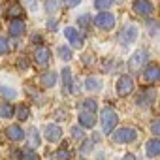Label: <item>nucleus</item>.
Segmentation results:
<instances>
[{"instance_id": "c85d7f7f", "label": "nucleus", "mask_w": 160, "mask_h": 160, "mask_svg": "<svg viewBox=\"0 0 160 160\" xmlns=\"http://www.w3.org/2000/svg\"><path fill=\"white\" fill-rule=\"evenodd\" d=\"M83 108H85L83 111H92V113H94V109H96V102H94V100H85V102H83Z\"/></svg>"}, {"instance_id": "aec40b11", "label": "nucleus", "mask_w": 160, "mask_h": 160, "mask_svg": "<svg viewBox=\"0 0 160 160\" xmlns=\"http://www.w3.org/2000/svg\"><path fill=\"white\" fill-rule=\"evenodd\" d=\"M85 89L87 91H100L102 89V81L100 79H94V77H87L85 79Z\"/></svg>"}, {"instance_id": "2f4dec72", "label": "nucleus", "mask_w": 160, "mask_h": 160, "mask_svg": "<svg viewBox=\"0 0 160 160\" xmlns=\"http://www.w3.org/2000/svg\"><path fill=\"white\" fill-rule=\"evenodd\" d=\"M64 4H66L68 8H75V6L81 4V0H64Z\"/></svg>"}, {"instance_id": "6e6552de", "label": "nucleus", "mask_w": 160, "mask_h": 160, "mask_svg": "<svg viewBox=\"0 0 160 160\" xmlns=\"http://www.w3.org/2000/svg\"><path fill=\"white\" fill-rule=\"evenodd\" d=\"M134 12L138 15H151L152 13V4L149 2V0H136L134 2Z\"/></svg>"}, {"instance_id": "b1692460", "label": "nucleus", "mask_w": 160, "mask_h": 160, "mask_svg": "<svg viewBox=\"0 0 160 160\" xmlns=\"http://www.w3.org/2000/svg\"><path fill=\"white\" fill-rule=\"evenodd\" d=\"M21 156H23V160H40V156H38L34 151H30V149H25V151L21 152Z\"/></svg>"}, {"instance_id": "dca6fc26", "label": "nucleus", "mask_w": 160, "mask_h": 160, "mask_svg": "<svg viewBox=\"0 0 160 160\" xmlns=\"http://www.w3.org/2000/svg\"><path fill=\"white\" fill-rule=\"evenodd\" d=\"M6 132H8L10 139H13V141H19V139H23V138H25V132H23V130H21V126H17V124H12Z\"/></svg>"}, {"instance_id": "ddd939ff", "label": "nucleus", "mask_w": 160, "mask_h": 160, "mask_svg": "<svg viewBox=\"0 0 160 160\" xmlns=\"http://www.w3.org/2000/svg\"><path fill=\"white\" fill-rule=\"evenodd\" d=\"M62 89L66 92H73V77H72L70 68H64L62 70Z\"/></svg>"}, {"instance_id": "9d476101", "label": "nucleus", "mask_w": 160, "mask_h": 160, "mask_svg": "<svg viewBox=\"0 0 160 160\" xmlns=\"http://www.w3.org/2000/svg\"><path fill=\"white\" fill-rule=\"evenodd\" d=\"M145 58H147V53L145 51H136L132 57H130V62H128V66H130V70H139L141 68V64L145 62Z\"/></svg>"}, {"instance_id": "f3484780", "label": "nucleus", "mask_w": 160, "mask_h": 160, "mask_svg": "<svg viewBox=\"0 0 160 160\" xmlns=\"http://www.w3.org/2000/svg\"><path fill=\"white\" fill-rule=\"evenodd\" d=\"M6 13H8V17H12V19H17L19 15H23V8H21V4H19V2H12V4L8 6Z\"/></svg>"}, {"instance_id": "c9c22d12", "label": "nucleus", "mask_w": 160, "mask_h": 160, "mask_svg": "<svg viewBox=\"0 0 160 160\" xmlns=\"http://www.w3.org/2000/svg\"><path fill=\"white\" fill-rule=\"evenodd\" d=\"M122 160H136V156H134V154H124Z\"/></svg>"}, {"instance_id": "f8f14e48", "label": "nucleus", "mask_w": 160, "mask_h": 160, "mask_svg": "<svg viewBox=\"0 0 160 160\" xmlns=\"http://www.w3.org/2000/svg\"><path fill=\"white\" fill-rule=\"evenodd\" d=\"M96 122V115L92 111H81L79 113V124L85 126V128H92Z\"/></svg>"}, {"instance_id": "a878e982", "label": "nucleus", "mask_w": 160, "mask_h": 160, "mask_svg": "<svg viewBox=\"0 0 160 160\" xmlns=\"http://www.w3.org/2000/svg\"><path fill=\"white\" fill-rule=\"evenodd\" d=\"M28 115H30L28 108H27V106H19V109H17V117H19V121H25V119H28Z\"/></svg>"}, {"instance_id": "9b49d317", "label": "nucleus", "mask_w": 160, "mask_h": 160, "mask_svg": "<svg viewBox=\"0 0 160 160\" xmlns=\"http://www.w3.org/2000/svg\"><path fill=\"white\" fill-rule=\"evenodd\" d=\"M158 77H160V68H158V66L151 64V66H147V68H145V72H143V81L152 83V81H156Z\"/></svg>"}, {"instance_id": "2eb2a0df", "label": "nucleus", "mask_w": 160, "mask_h": 160, "mask_svg": "<svg viewBox=\"0 0 160 160\" xmlns=\"http://www.w3.org/2000/svg\"><path fill=\"white\" fill-rule=\"evenodd\" d=\"M25 21H21V19H12L10 21V34L12 36H21L23 32H25Z\"/></svg>"}, {"instance_id": "7ed1b4c3", "label": "nucleus", "mask_w": 160, "mask_h": 160, "mask_svg": "<svg viewBox=\"0 0 160 160\" xmlns=\"http://www.w3.org/2000/svg\"><path fill=\"white\" fill-rule=\"evenodd\" d=\"M94 23H96V27H98V28L109 30V28H113V27H115V15H113V13H109V12H100V15H96Z\"/></svg>"}, {"instance_id": "39448f33", "label": "nucleus", "mask_w": 160, "mask_h": 160, "mask_svg": "<svg viewBox=\"0 0 160 160\" xmlns=\"http://www.w3.org/2000/svg\"><path fill=\"white\" fill-rule=\"evenodd\" d=\"M64 36H66V40L70 42V45H73V47H81V45H83V36L79 34L73 27H66V28H64Z\"/></svg>"}, {"instance_id": "f257e3e1", "label": "nucleus", "mask_w": 160, "mask_h": 160, "mask_svg": "<svg viewBox=\"0 0 160 160\" xmlns=\"http://www.w3.org/2000/svg\"><path fill=\"white\" fill-rule=\"evenodd\" d=\"M100 119H102V128H104L106 134H109V132L115 128V124L119 122V117H117L115 109H111V108H104Z\"/></svg>"}, {"instance_id": "cd10ccee", "label": "nucleus", "mask_w": 160, "mask_h": 160, "mask_svg": "<svg viewBox=\"0 0 160 160\" xmlns=\"http://www.w3.org/2000/svg\"><path fill=\"white\" fill-rule=\"evenodd\" d=\"M0 94L6 96V98H10V100H13V98L17 96V92H15L13 89H8V87H2V89H0Z\"/></svg>"}, {"instance_id": "a211bd4d", "label": "nucleus", "mask_w": 160, "mask_h": 160, "mask_svg": "<svg viewBox=\"0 0 160 160\" xmlns=\"http://www.w3.org/2000/svg\"><path fill=\"white\" fill-rule=\"evenodd\" d=\"M145 151H147V154H149V156H156V154L160 152V141H158L156 138H154V139H151V141H147Z\"/></svg>"}, {"instance_id": "4468645a", "label": "nucleus", "mask_w": 160, "mask_h": 160, "mask_svg": "<svg viewBox=\"0 0 160 160\" xmlns=\"http://www.w3.org/2000/svg\"><path fill=\"white\" fill-rule=\"evenodd\" d=\"M55 83H57V73L55 72H47L40 77V85L43 89H51V87H55Z\"/></svg>"}, {"instance_id": "5701e85b", "label": "nucleus", "mask_w": 160, "mask_h": 160, "mask_svg": "<svg viewBox=\"0 0 160 160\" xmlns=\"http://www.w3.org/2000/svg\"><path fill=\"white\" fill-rule=\"evenodd\" d=\"M58 55H60L62 60H70V58H72V49L62 45V47H58Z\"/></svg>"}, {"instance_id": "4be33fe9", "label": "nucleus", "mask_w": 160, "mask_h": 160, "mask_svg": "<svg viewBox=\"0 0 160 160\" xmlns=\"http://www.w3.org/2000/svg\"><path fill=\"white\" fill-rule=\"evenodd\" d=\"M28 141H30V147H38V145H40V138H38V130H36V128H32V130H30Z\"/></svg>"}, {"instance_id": "f03ea898", "label": "nucleus", "mask_w": 160, "mask_h": 160, "mask_svg": "<svg viewBox=\"0 0 160 160\" xmlns=\"http://www.w3.org/2000/svg\"><path fill=\"white\" fill-rule=\"evenodd\" d=\"M136 138H138V132H136L134 128H130V126L119 128V130H115V134H113V139H115L117 143H130V141H134Z\"/></svg>"}, {"instance_id": "72a5a7b5", "label": "nucleus", "mask_w": 160, "mask_h": 160, "mask_svg": "<svg viewBox=\"0 0 160 160\" xmlns=\"http://www.w3.org/2000/svg\"><path fill=\"white\" fill-rule=\"evenodd\" d=\"M152 134H154V136H160V122H158V121L152 122Z\"/></svg>"}, {"instance_id": "7c9ffc66", "label": "nucleus", "mask_w": 160, "mask_h": 160, "mask_svg": "<svg viewBox=\"0 0 160 160\" xmlns=\"http://www.w3.org/2000/svg\"><path fill=\"white\" fill-rule=\"evenodd\" d=\"M77 23L81 25V27H89V25H91V17H89V15H81Z\"/></svg>"}, {"instance_id": "20e7f679", "label": "nucleus", "mask_w": 160, "mask_h": 160, "mask_svg": "<svg viewBox=\"0 0 160 160\" xmlns=\"http://www.w3.org/2000/svg\"><path fill=\"white\" fill-rule=\"evenodd\" d=\"M132 89H134L132 77H130V75H121L119 81H117V92H119L121 96H126V94L132 92Z\"/></svg>"}, {"instance_id": "bb28decb", "label": "nucleus", "mask_w": 160, "mask_h": 160, "mask_svg": "<svg viewBox=\"0 0 160 160\" xmlns=\"http://www.w3.org/2000/svg\"><path fill=\"white\" fill-rule=\"evenodd\" d=\"M57 8H58L57 0H45V10H47V13H55Z\"/></svg>"}, {"instance_id": "393cba45", "label": "nucleus", "mask_w": 160, "mask_h": 160, "mask_svg": "<svg viewBox=\"0 0 160 160\" xmlns=\"http://www.w3.org/2000/svg\"><path fill=\"white\" fill-rule=\"evenodd\" d=\"M94 8L96 10H108V8H111V0H94Z\"/></svg>"}, {"instance_id": "1a4fd4ad", "label": "nucleus", "mask_w": 160, "mask_h": 160, "mask_svg": "<svg viewBox=\"0 0 160 160\" xmlns=\"http://www.w3.org/2000/svg\"><path fill=\"white\" fill-rule=\"evenodd\" d=\"M138 38V27L136 25H126L124 30L121 32V42L122 43H130Z\"/></svg>"}, {"instance_id": "6ab92c4d", "label": "nucleus", "mask_w": 160, "mask_h": 160, "mask_svg": "<svg viewBox=\"0 0 160 160\" xmlns=\"http://www.w3.org/2000/svg\"><path fill=\"white\" fill-rule=\"evenodd\" d=\"M70 158H72V149H68V147H60L53 154V160H70Z\"/></svg>"}, {"instance_id": "473e14b6", "label": "nucleus", "mask_w": 160, "mask_h": 160, "mask_svg": "<svg viewBox=\"0 0 160 160\" xmlns=\"http://www.w3.org/2000/svg\"><path fill=\"white\" fill-rule=\"evenodd\" d=\"M91 147H92V141H85V143L81 145V151H83V154H85V152H91Z\"/></svg>"}, {"instance_id": "f704fd0d", "label": "nucleus", "mask_w": 160, "mask_h": 160, "mask_svg": "<svg viewBox=\"0 0 160 160\" xmlns=\"http://www.w3.org/2000/svg\"><path fill=\"white\" fill-rule=\"evenodd\" d=\"M72 134H73L75 139H81V138H83V132L79 130V128H72Z\"/></svg>"}, {"instance_id": "423d86ee", "label": "nucleus", "mask_w": 160, "mask_h": 160, "mask_svg": "<svg viewBox=\"0 0 160 160\" xmlns=\"http://www.w3.org/2000/svg\"><path fill=\"white\" fill-rule=\"evenodd\" d=\"M34 58H36V64L40 68H45L49 64V60H51V51L47 47H38L36 53H34Z\"/></svg>"}, {"instance_id": "0eeeda50", "label": "nucleus", "mask_w": 160, "mask_h": 160, "mask_svg": "<svg viewBox=\"0 0 160 160\" xmlns=\"http://www.w3.org/2000/svg\"><path fill=\"white\" fill-rule=\"evenodd\" d=\"M43 136H45V139H47V141L55 143V141H60V138H62V130H60V126L49 124V126H45Z\"/></svg>"}, {"instance_id": "c756f323", "label": "nucleus", "mask_w": 160, "mask_h": 160, "mask_svg": "<svg viewBox=\"0 0 160 160\" xmlns=\"http://www.w3.org/2000/svg\"><path fill=\"white\" fill-rule=\"evenodd\" d=\"M10 51V45H8V40L6 38H0V53L2 55H6Z\"/></svg>"}, {"instance_id": "412c9836", "label": "nucleus", "mask_w": 160, "mask_h": 160, "mask_svg": "<svg viewBox=\"0 0 160 160\" xmlns=\"http://www.w3.org/2000/svg\"><path fill=\"white\" fill-rule=\"evenodd\" d=\"M12 115H13V106H10V104H0V117L10 119Z\"/></svg>"}]
</instances>
